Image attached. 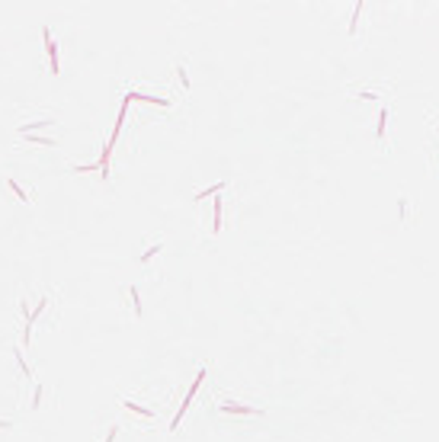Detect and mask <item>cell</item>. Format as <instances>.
<instances>
[{"label":"cell","instance_id":"1","mask_svg":"<svg viewBox=\"0 0 439 442\" xmlns=\"http://www.w3.org/2000/svg\"><path fill=\"white\" fill-rule=\"evenodd\" d=\"M205 381V368H199V375H196V381H193V388L186 391V397H183V404H180V410H177V417L170 420V433H177L180 429V420H183V413H186V407L193 404V397H196V391H199V385Z\"/></svg>","mask_w":439,"mask_h":442},{"label":"cell","instance_id":"2","mask_svg":"<svg viewBox=\"0 0 439 442\" xmlns=\"http://www.w3.org/2000/svg\"><path fill=\"white\" fill-rule=\"evenodd\" d=\"M42 38H45V52H48V61H52V74H58V45H55L52 38V29H42Z\"/></svg>","mask_w":439,"mask_h":442},{"label":"cell","instance_id":"3","mask_svg":"<svg viewBox=\"0 0 439 442\" xmlns=\"http://www.w3.org/2000/svg\"><path fill=\"white\" fill-rule=\"evenodd\" d=\"M131 99H138V103H157V106H164V109L170 106V99H161V96H145V93H135V90L125 93V103H131Z\"/></svg>","mask_w":439,"mask_h":442},{"label":"cell","instance_id":"4","mask_svg":"<svg viewBox=\"0 0 439 442\" xmlns=\"http://www.w3.org/2000/svg\"><path fill=\"white\" fill-rule=\"evenodd\" d=\"M221 413H256L260 417V407H247V404H234V401H224L221 404Z\"/></svg>","mask_w":439,"mask_h":442},{"label":"cell","instance_id":"5","mask_svg":"<svg viewBox=\"0 0 439 442\" xmlns=\"http://www.w3.org/2000/svg\"><path fill=\"white\" fill-rule=\"evenodd\" d=\"M221 215H224V202L215 199V212H212V234H221Z\"/></svg>","mask_w":439,"mask_h":442},{"label":"cell","instance_id":"6","mask_svg":"<svg viewBox=\"0 0 439 442\" xmlns=\"http://www.w3.org/2000/svg\"><path fill=\"white\" fill-rule=\"evenodd\" d=\"M128 298H131V308H135V317H141L145 314V305H141V295L135 285H128Z\"/></svg>","mask_w":439,"mask_h":442},{"label":"cell","instance_id":"7","mask_svg":"<svg viewBox=\"0 0 439 442\" xmlns=\"http://www.w3.org/2000/svg\"><path fill=\"white\" fill-rule=\"evenodd\" d=\"M122 407H125V410H131V413H141V417H154L151 407H141V404H135V401H122Z\"/></svg>","mask_w":439,"mask_h":442},{"label":"cell","instance_id":"8","mask_svg":"<svg viewBox=\"0 0 439 442\" xmlns=\"http://www.w3.org/2000/svg\"><path fill=\"white\" fill-rule=\"evenodd\" d=\"M385 129H388V106H382V112H378V141L385 138Z\"/></svg>","mask_w":439,"mask_h":442},{"label":"cell","instance_id":"9","mask_svg":"<svg viewBox=\"0 0 439 442\" xmlns=\"http://www.w3.org/2000/svg\"><path fill=\"white\" fill-rule=\"evenodd\" d=\"M7 186H10V189H13V196L19 199V202H29V196H26V189H23V186H19V183H16V180H7Z\"/></svg>","mask_w":439,"mask_h":442},{"label":"cell","instance_id":"10","mask_svg":"<svg viewBox=\"0 0 439 442\" xmlns=\"http://www.w3.org/2000/svg\"><path fill=\"white\" fill-rule=\"evenodd\" d=\"M224 186H228V183H218V186H212V189H202V192H196V202H202L205 196H215V192H221Z\"/></svg>","mask_w":439,"mask_h":442},{"label":"cell","instance_id":"11","mask_svg":"<svg viewBox=\"0 0 439 442\" xmlns=\"http://www.w3.org/2000/svg\"><path fill=\"white\" fill-rule=\"evenodd\" d=\"M157 253H161V244H154V247H147L145 253H141V263H151V259L157 257Z\"/></svg>","mask_w":439,"mask_h":442},{"label":"cell","instance_id":"12","mask_svg":"<svg viewBox=\"0 0 439 442\" xmlns=\"http://www.w3.org/2000/svg\"><path fill=\"white\" fill-rule=\"evenodd\" d=\"M362 7H366V3H362V0H359V3H356V7H353V23H349V36H353V32H356V23H359V13H362Z\"/></svg>","mask_w":439,"mask_h":442},{"label":"cell","instance_id":"13","mask_svg":"<svg viewBox=\"0 0 439 442\" xmlns=\"http://www.w3.org/2000/svg\"><path fill=\"white\" fill-rule=\"evenodd\" d=\"M39 404H42V385L36 388V394H32V407H39Z\"/></svg>","mask_w":439,"mask_h":442},{"label":"cell","instance_id":"14","mask_svg":"<svg viewBox=\"0 0 439 442\" xmlns=\"http://www.w3.org/2000/svg\"><path fill=\"white\" fill-rule=\"evenodd\" d=\"M116 433H119V429H112V433L106 436V442H116Z\"/></svg>","mask_w":439,"mask_h":442}]
</instances>
